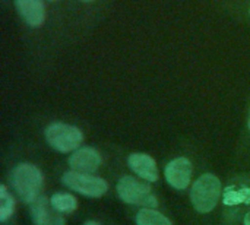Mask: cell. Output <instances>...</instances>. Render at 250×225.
<instances>
[{"mask_svg":"<svg viewBox=\"0 0 250 225\" xmlns=\"http://www.w3.org/2000/svg\"><path fill=\"white\" fill-rule=\"evenodd\" d=\"M0 221L6 223L15 212V199L12 198V195H9L4 184L0 187Z\"/></svg>","mask_w":250,"mask_h":225,"instance_id":"5bb4252c","label":"cell"},{"mask_svg":"<svg viewBox=\"0 0 250 225\" xmlns=\"http://www.w3.org/2000/svg\"><path fill=\"white\" fill-rule=\"evenodd\" d=\"M21 18L32 28H38L45 20V6L42 0H15Z\"/></svg>","mask_w":250,"mask_h":225,"instance_id":"30bf717a","label":"cell"},{"mask_svg":"<svg viewBox=\"0 0 250 225\" xmlns=\"http://www.w3.org/2000/svg\"><path fill=\"white\" fill-rule=\"evenodd\" d=\"M245 225H250V211L246 214V217H245Z\"/></svg>","mask_w":250,"mask_h":225,"instance_id":"9a60e30c","label":"cell"},{"mask_svg":"<svg viewBox=\"0 0 250 225\" xmlns=\"http://www.w3.org/2000/svg\"><path fill=\"white\" fill-rule=\"evenodd\" d=\"M221 192H223V186L217 176L214 174L201 176L193 183L190 190V199L195 209L201 214L211 212L217 206Z\"/></svg>","mask_w":250,"mask_h":225,"instance_id":"7a4b0ae2","label":"cell"},{"mask_svg":"<svg viewBox=\"0 0 250 225\" xmlns=\"http://www.w3.org/2000/svg\"><path fill=\"white\" fill-rule=\"evenodd\" d=\"M223 204L227 206H236L242 204L250 205V189L249 187L239 189L234 186L226 187L223 192Z\"/></svg>","mask_w":250,"mask_h":225,"instance_id":"8fae6325","label":"cell"},{"mask_svg":"<svg viewBox=\"0 0 250 225\" xmlns=\"http://www.w3.org/2000/svg\"><path fill=\"white\" fill-rule=\"evenodd\" d=\"M45 139L51 148L67 154L79 149L83 142V133L79 127L66 123H51L45 129Z\"/></svg>","mask_w":250,"mask_h":225,"instance_id":"277c9868","label":"cell"},{"mask_svg":"<svg viewBox=\"0 0 250 225\" xmlns=\"http://www.w3.org/2000/svg\"><path fill=\"white\" fill-rule=\"evenodd\" d=\"M85 225H101V224H98V223H95V221H88V223H85Z\"/></svg>","mask_w":250,"mask_h":225,"instance_id":"2e32d148","label":"cell"},{"mask_svg":"<svg viewBox=\"0 0 250 225\" xmlns=\"http://www.w3.org/2000/svg\"><path fill=\"white\" fill-rule=\"evenodd\" d=\"M192 173H193L192 163L188 158L180 157L167 164L166 180L171 187H174L177 190H185L190 184Z\"/></svg>","mask_w":250,"mask_h":225,"instance_id":"8992f818","label":"cell"},{"mask_svg":"<svg viewBox=\"0 0 250 225\" xmlns=\"http://www.w3.org/2000/svg\"><path fill=\"white\" fill-rule=\"evenodd\" d=\"M82 1H86L88 3V1H94V0H82Z\"/></svg>","mask_w":250,"mask_h":225,"instance_id":"ac0fdd59","label":"cell"},{"mask_svg":"<svg viewBox=\"0 0 250 225\" xmlns=\"http://www.w3.org/2000/svg\"><path fill=\"white\" fill-rule=\"evenodd\" d=\"M119 198L129 205H139L148 208H157L158 199L152 193V189L148 183H142L135 177L126 176L122 177L117 183Z\"/></svg>","mask_w":250,"mask_h":225,"instance_id":"3957f363","label":"cell"},{"mask_svg":"<svg viewBox=\"0 0 250 225\" xmlns=\"http://www.w3.org/2000/svg\"><path fill=\"white\" fill-rule=\"evenodd\" d=\"M101 163H103V158H101L100 152L89 146L76 149L69 158V167L73 171L85 173V174L97 171L100 168Z\"/></svg>","mask_w":250,"mask_h":225,"instance_id":"52a82bcc","label":"cell"},{"mask_svg":"<svg viewBox=\"0 0 250 225\" xmlns=\"http://www.w3.org/2000/svg\"><path fill=\"white\" fill-rule=\"evenodd\" d=\"M136 224L138 225H173V223L164 217L161 212L152 209V208H144L136 215Z\"/></svg>","mask_w":250,"mask_h":225,"instance_id":"7c38bea8","label":"cell"},{"mask_svg":"<svg viewBox=\"0 0 250 225\" xmlns=\"http://www.w3.org/2000/svg\"><path fill=\"white\" fill-rule=\"evenodd\" d=\"M62 182L64 186H67L70 190L81 193L86 198H101L107 193L108 184L104 179L95 177L85 173L78 171H67L63 174Z\"/></svg>","mask_w":250,"mask_h":225,"instance_id":"5b68a950","label":"cell"},{"mask_svg":"<svg viewBox=\"0 0 250 225\" xmlns=\"http://www.w3.org/2000/svg\"><path fill=\"white\" fill-rule=\"evenodd\" d=\"M127 165L141 179H144L149 183H154L160 179L155 160L146 154H130L127 158Z\"/></svg>","mask_w":250,"mask_h":225,"instance_id":"9c48e42d","label":"cell"},{"mask_svg":"<svg viewBox=\"0 0 250 225\" xmlns=\"http://www.w3.org/2000/svg\"><path fill=\"white\" fill-rule=\"evenodd\" d=\"M29 212L35 225H66L64 218L53 208L51 202L47 201L45 196H40L32 202Z\"/></svg>","mask_w":250,"mask_h":225,"instance_id":"ba28073f","label":"cell"},{"mask_svg":"<svg viewBox=\"0 0 250 225\" xmlns=\"http://www.w3.org/2000/svg\"><path fill=\"white\" fill-rule=\"evenodd\" d=\"M10 182L21 201L25 204H32L41 196L44 176L40 168L32 164H19L12 171Z\"/></svg>","mask_w":250,"mask_h":225,"instance_id":"6da1fadb","label":"cell"},{"mask_svg":"<svg viewBox=\"0 0 250 225\" xmlns=\"http://www.w3.org/2000/svg\"><path fill=\"white\" fill-rule=\"evenodd\" d=\"M48 1H54V0H48Z\"/></svg>","mask_w":250,"mask_h":225,"instance_id":"d6986e66","label":"cell"},{"mask_svg":"<svg viewBox=\"0 0 250 225\" xmlns=\"http://www.w3.org/2000/svg\"><path fill=\"white\" fill-rule=\"evenodd\" d=\"M50 202H51L53 208L60 214H70V212L76 211V208H78L76 198L69 193H56L51 196Z\"/></svg>","mask_w":250,"mask_h":225,"instance_id":"4fadbf2b","label":"cell"},{"mask_svg":"<svg viewBox=\"0 0 250 225\" xmlns=\"http://www.w3.org/2000/svg\"><path fill=\"white\" fill-rule=\"evenodd\" d=\"M248 126H249V129H250V110H249V117H248Z\"/></svg>","mask_w":250,"mask_h":225,"instance_id":"e0dca14e","label":"cell"}]
</instances>
